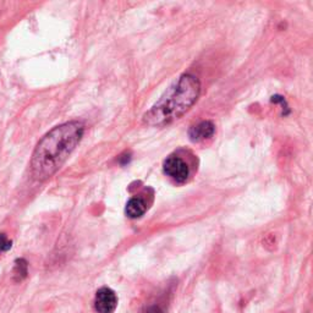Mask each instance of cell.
<instances>
[{
	"instance_id": "6da1fadb",
	"label": "cell",
	"mask_w": 313,
	"mask_h": 313,
	"mask_svg": "<svg viewBox=\"0 0 313 313\" xmlns=\"http://www.w3.org/2000/svg\"><path fill=\"white\" fill-rule=\"evenodd\" d=\"M85 134V126L78 121L61 124L42 137L31 158L32 175L46 181L64 165Z\"/></svg>"
},
{
	"instance_id": "7a4b0ae2",
	"label": "cell",
	"mask_w": 313,
	"mask_h": 313,
	"mask_svg": "<svg viewBox=\"0 0 313 313\" xmlns=\"http://www.w3.org/2000/svg\"><path fill=\"white\" fill-rule=\"evenodd\" d=\"M201 93L198 78L185 74L177 78L159 101L143 115V122L152 128L169 125L181 117L197 102Z\"/></svg>"
},
{
	"instance_id": "3957f363",
	"label": "cell",
	"mask_w": 313,
	"mask_h": 313,
	"mask_svg": "<svg viewBox=\"0 0 313 313\" xmlns=\"http://www.w3.org/2000/svg\"><path fill=\"white\" fill-rule=\"evenodd\" d=\"M163 171L167 176L177 183L186 182L190 176L189 164L177 154L168 156L163 163Z\"/></svg>"
},
{
	"instance_id": "277c9868",
	"label": "cell",
	"mask_w": 313,
	"mask_h": 313,
	"mask_svg": "<svg viewBox=\"0 0 313 313\" xmlns=\"http://www.w3.org/2000/svg\"><path fill=\"white\" fill-rule=\"evenodd\" d=\"M96 311L98 313H114L117 307V296L110 288H101L96 294Z\"/></svg>"
},
{
	"instance_id": "5b68a950",
	"label": "cell",
	"mask_w": 313,
	"mask_h": 313,
	"mask_svg": "<svg viewBox=\"0 0 313 313\" xmlns=\"http://www.w3.org/2000/svg\"><path fill=\"white\" fill-rule=\"evenodd\" d=\"M215 126L209 120H203V121L198 122L195 126H192L189 131L190 140L192 142H201V141L207 140V138L212 137L214 135Z\"/></svg>"
},
{
	"instance_id": "8992f818",
	"label": "cell",
	"mask_w": 313,
	"mask_h": 313,
	"mask_svg": "<svg viewBox=\"0 0 313 313\" xmlns=\"http://www.w3.org/2000/svg\"><path fill=\"white\" fill-rule=\"evenodd\" d=\"M147 210V204L144 202V200L140 197H134L129 201L128 204H126L125 213L129 218L131 219H136L142 216Z\"/></svg>"
},
{
	"instance_id": "52a82bcc",
	"label": "cell",
	"mask_w": 313,
	"mask_h": 313,
	"mask_svg": "<svg viewBox=\"0 0 313 313\" xmlns=\"http://www.w3.org/2000/svg\"><path fill=\"white\" fill-rule=\"evenodd\" d=\"M14 276L16 280H22L27 276V262L25 260H16L14 267Z\"/></svg>"
},
{
	"instance_id": "ba28073f",
	"label": "cell",
	"mask_w": 313,
	"mask_h": 313,
	"mask_svg": "<svg viewBox=\"0 0 313 313\" xmlns=\"http://www.w3.org/2000/svg\"><path fill=\"white\" fill-rule=\"evenodd\" d=\"M13 246V242L8 239L5 234H0V255L9 251Z\"/></svg>"
},
{
	"instance_id": "9c48e42d",
	"label": "cell",
	"mask_w": 313,
	"mask_h": 313,
	"mask_svg": "<svg viewBox=\"0 0 313 313\" xmlns=\"http://www.w3.org/2000/svg\"><path fill=\"white\" fill-rule=\"evenodd\" d=\"M130 156H131L130 153H125V154L120 155V163L126 164L129 161H130Z\"/></svg>"
},
{
	"instance_id": "30bf717a",
	"label": "cell",
	"mask_w": 313,
	"mask_h": 313,
	"mask_svg": "<svg viewBox=\"0 0 313 313\" xmlns=\"http://www.w3.org/2000/svg\"><path fill=\"white\" fill-rule=\"evenodd\" d=\"M147 313H163V312H162V309L159 308L158 306H152L148 311H147Z\"/></svg>"
}]
</instances>
